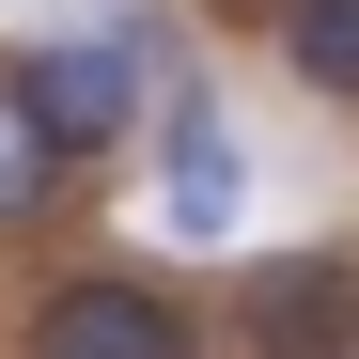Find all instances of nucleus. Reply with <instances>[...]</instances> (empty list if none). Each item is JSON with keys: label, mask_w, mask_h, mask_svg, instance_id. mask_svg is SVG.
<instances>
[{"label": "nucleus", "mask_w": 359, "mask_h": 359, "mask_svg": "<svg viewBox=\"0 0 359 359\" xmlns=\"http://www.w3.org/2000/svg\"><path fill=\"white\" fill-rule=\"evenodd\" d=\"M281 63L313 94H359V0H297V16H281Z\"/></svg>", "instance_id": "obj_5"}, {"label": "nucleus", "mask_w": 359, "mask_h": 359, "mask_svg": "<svg viewBox=\"0 0 359 359\" xmlns=\"http://www.w3.org/2000/svg\"><path fill=\"white\" fill-rule=\"evenodd\" d=\"M47 188H63V141L32 126V94H0V219H32Z\"/></svg>", "instance_id": "obj_6"}, {"label": "nucleus", "mask_w": 359, "mask_h": 359, "mask_svg": "<svg viewBox=\"0 0 359 359\" xmlns=\"http://www.w3.org/2000/svg\"><path fill=\"white\" fill-rule=\"evenodd\" d=\"M16 359H203V344H188V313H172L156 281H63Z\"/></svg>", "instance_id": "obj_1"}, {"label": "nucleus", "mask_w": 359, "mask_h": 359, "mask_svg": "<svg viewBox=\"0 0 359 359\" xmlns=\"http://www.w3.org/2000/svg\"><path fill=\"white\" fill-rule=\"evenodd\" d=\"M172 234H188V250H219V234H234V188H250V172H234V126H219V109H172Z\"/></svg>", "instance_id": "obj_4"}, {"label": "nucleus", "mask_w": 359, "mask_h": 359, "mask_svg": "<svg viewBox=\"0 0 359 359\" xmlns=\"http://www.w3.org/2000/svg\"><path fill=\"white\" fill-rule=\"evenodd\" d=\"M32 126L47 141H126V126H156V109H141V47H47V63H32Z\"/></svg>", "instance_id": "obj_2"}, {"label": "nucleus", "mask_w": 359, "mask_h": 359, "mask_svg": "<svg viewBox=\"0 0 359 359\" xmlns=\"http://www.w3.org/2000/svg\"><path fill=\"white\" fill-rule=\"evenodd\" d=\"M359 344V281L313 250V266H281V281H250V359H344Z\"/></svg>", "instance_id": "obj_3"}]
</instances>
